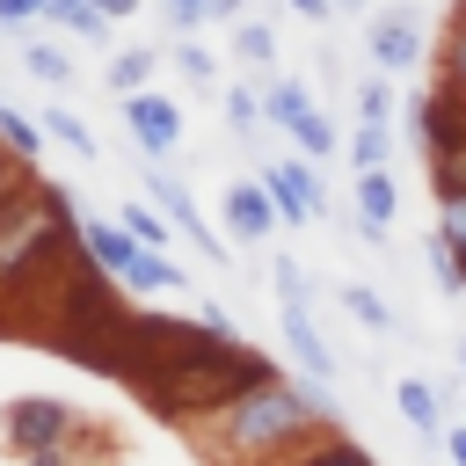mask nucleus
Here are the masks:
<instances>
[{"instance_id": "f257e3e1", "label": "nucleus", "mask_w": 466, "mask_h": 466, "mask_svg": "<svg viewBox=\"0 0 466 466\" xmlns=\"http://www.w3.org/2000/svg\"><path fill=\"white\" fill-rule=\"evenodd\" d=\"M342 422V400H335V379H313V386H291L277 364L262 379H248L226 408L204 415L197 444L218 459V466H284L299 444H313L320 430Z\"/></svg>"}, {"instance_id": "9b49d317", "label": "nucleus", "mask_w": 466, "mask_h": 466, "mask_svg": "<svg viewBox=\"0 0 466 466\" xmlns=\"http://www.w3.org/2000/svg\"><path fill=\"white\" fill-rule=\"evenodd\" d=\"M80 255H87L102 277H124V269H131V255H138V240L124 233V218L87 211V218H80Z\"/></svg>"}, {"instance_id": "bb28decb", "label": "nucleus", "mask_w": 466, "mask_h": 466, "mask_svg": "<svg viewBox=\"0 0 466 466\" xmlns=\"http://www.w3.org/2000/svg\"><path fill=\"white\" fill-rule=\"evenodd\" d=\"M393 109H400V102H393V73L371 66V73L357 80V124H393Z\"/></svg>"}, {"instance_id": "b1692460", "label": "nucleus", "mask_w": 466, "mask_h": 466, "mask_svg": "<svg viewBox=\"0 0 466 466\" xmlns=\"http://www.w3.org/2000/svg\"><path fill=\"white\" fill-rule=\"evenodd\" d=\"M422 269H430V277H437L451 299H466V255H459V248H451L437 226H430V240H422Z\"/></svg>"}, {"instance_id": "4c0bfd02", "label": "nucleus", "mask_w": 466, "mask_h": 466, "mask_svg": "<svg viewBox=\"0 0 466 466\" xmlns=\"http://www.w3.org/2000/svg\"><path fill=\"white\" fill-rule=\"evenodd\" d=\"M15 175H22V160H15V153H7V146H0V197H7V189H15Z\"/></svg>"}, {"instance_id": "4be33fe9", "label": "nucleus", "mask_w": 466, "mask_h": 466, "mask_svg": "<svg viewBox=\"0 0 466 466\" xmlns=\"http://www.w3.org/2000/svg\"><path fill=\"white\" fill-rule=\"evenodd\" d=\"M255 95H262V124H277V131H284V124H291V116L313 102V95H306V80H291V73H269V80H255Z\"/></svg>"}, {"instance_id": "393cba45", "label": "nucleus", "mask_w": 466, "mask_h": 466, "mask_svg": "<svg viewBox=\"0 0 466 466\" xmlns=\"http://www.w3.org/2000/svg\"><path fill=\"white\" fill-rule=\"evenodd\" d=\"M36 116H44L51 146H66V153H80V160H95V153H102V146H95V131H87V124H80L66 102H51V109H36Z\"/></svg>"}, {"instance_id": "f3484780", "label": "nucleus", "mask_w": 466, "mask_h": 466, "mask_svg": "<svg viewBox=\"0 0 466 466\" xmlns=\"http://www.w3.org/2000/svg\"><path fill=\"white\" fill-rule=\"evenodd\" d=\"M153 73H160V51L153 44H131V51H116L109 66H102V87L124 102V95H138V87H153Z\"/></svg>"}, {"instance_id": "58836bf2", "label": "nucleus", "mask_w": 466, "mask_h": 466, "mask_svg": "<svg viewBox=\"0 0 466 466\" xmlns=\"http://www.w3.org/2000/svg\"><path fill=\"white\" fill-rule=\"evenodd\" d=\"M451 22H459V29H466V0H451Z\"/></svg>"}, {"instance_id": "cd10ccee", "label": "nucleus", "mask_w": 466, "mask_h": 466, "mask_svg": "<svg viewBox=\"0 0 466 466\" xmlns=\"http://www.w3.org/2000/svg\"><path fill=\"white\" fill-rule=\"evenodd\" d=\"M437 87H444L451 102H466V29H459V22H444V66H437Z\"/></svg>"}, {"instance_id": "e433bc0d", "label": "nucleus", "mask_w": 466, "mask_h": 466, "mask_svg": "<svg viewBox=\"0 0 466 466\" xmlns=\"http://www.w3.org/2000/svg\"><path fill=\"white\" fill-rule=\"evenodd\" d=\"M109 22H131V15H146V0H95Z\"/></svg>"}, {"instance_id": "ddd939ff", "label": "nucleus", "mask_w": 466, "mask_h": 466, "mask_svg": "<svg viewBox=\"0 0 466 466\" xmlns=\"http://www.w3.org/2000/svg\"><path fill=\"white\" fill-rule=\"evenodd\" d=\"M116 284H124L131 299H182V291H189V277H182V262H167V248H138Z\"/></svg>"}, {"instance_id": "7c9ffc66", "label": "nucleus", "mask_w": 466, "mask_h": 466, "mask_svg": "<svg viewBox=\"0 0 466 466\" xmlns=\"http://www.w3.org/2000/svg\"><path fill=\"white\" fill-rule=\"evenodd\" d=\"M160 15H167L175 36H197L204 22H218V0H160Z\"/></svg>"}, {"instance_id": "6ab92c4d", "label": "nucleus", "mask_w": 466, "mask_h": 466, "mask_svg": "<svg viewBox=\"0 0 466 466\" xmlns=\"http://www.w3.org/2000/svg\"><path fill=\"white\" fill-rule=\"evenodd\" d=\"M116 218H124V233H131L138 248H167V240H175V218H167L146 189H138V197H124V204H116Z\"/></svg>"}, {"instance_id": "c756f323", "label": "nucleus", "mask_w": 466, "mask_h": 466, "mask_svg": "<svg viewBox=\"0 0 466 466\" xmlns=\"http://www.w3.org/2000/svg\"><path fill=\"white\" fill-rule=\"evenodd\" d=\"M430 204H437V233L466 255V189H430Z\"/></svg>"}, {"instance_id": "2eb2a0df", "label": "nucleus", "mask_w": 466, "mask_h": 466, "mask_svg": "<svg viewBox=\"0 0 466 466\" xmlns=\"http://www.w3.org/2000/svg\"><path fill=\"white\" fill-rule=\"evenodd\" d=\"M44 29H51V36H73V44H109L116 22H109L95 0H51V7H44Z\"/></svg>"}, {"instance_id": "c85d7f7f", "label": "nucleus", "mask_w": 466, "mask_h": 466, "mask_svg": "<svg viewBox=\"0 0 466 466\" xmlns=\"http://www.w3.org/2000/svg\"><path fill=\"white\" fill-rule=\"evenodd\" d=\"M175 73H182L189 87H211V80H218V58H211L197 36H175Z\"/></svg>"}, {"instance_id": "aec40b11", "label": "nucleus", "mask_w": 466, "mask_h": 466, "mask_svg": "<svg viewBox=\"0 0 466 466\" xmlns=\"http://www.w3.org/2000/svg\"><path fill=\"white\" fill-rule=\"evenodd\" d=\"M0 146H7L22 167H36V153L51 146V131H44V116H22V109L0 95Z\"/></svg>"}, {"instance_id": "0eeeda50", "label": "nucleus", "mask_w": 466, "mask_h": 466, "mask_svg": "<svg viewBox=\"0 0 466 466\" xmlns=\"http://www.w3.org/2000/svg\"><path fill=\"white\" fill-rule=\"evenodd\" d=\"M277 328H284L291 357H299L313 379H335V371H342L335 342H328V335H320V320H313V291H277Z\"/></svg>"}, {"instance_id": "6e6552de", "label": "nucleus", "mask_w": 466, "mask_h": 466, "mask_svg": "<svg viewBox=\"0 0 466 466\" xmlns=\"http://www.w3.org/2000/svg\"><path fill=\"white\" fill-rule=\"evenodd\" d=\"M218 218H226V233H233V240H255V248L284 233V211L269 204L262 175H240V182H226V197H218Z\"/></svg>"}, {"instance_id": "f704fd0d", "label": "nucleus", "mask_w": 466, "mask_h": 466, "mask_svg": "<svg viewBox=\"0 0 466 466\" xmlns=\"http://www.w3.org/2000/svg\"><path fill=\"white\" fill-rule=\"evenodd\" d=\"M284 7H291L299 22H328V15H335V0H284Z\"/></svg>"}, {"instance_id": "473e14b6", "label": "nucleus", "mask_w": 466, "mask_h": 466, "mask_svg": "<svg viewBox=\"0 0 466 466\" xmlns=\"http://www.w3.org/2000/svg\"><path fill=\"white\" fill-rule=\"evenodd\" d=\"M44 7H51V0H0V29L29 36V29H44Z\"/></svg>"}, {"instance_id": "a211bd4d", "label": "nucleus", "mask_w": 466, "mask_h": 466, "mask_svg": "<svg viewBox=\"0 0 466 466\" xmlns=\"http://www.w3.org/2000/svg\"><path fill=\"white\" fill-rule=\"evenodd\" d=\"M233 58H240L255 80H269V73H277V29L255 22V15H240V22H233Z\"/></svg>"}, {"instance_id": "7ed1b4c3", "label": "nucleus", "mask_w": 466, "mask_h": 466, "mask_svg": "<svg viewBox=\"0 0 466 466\" xmlns=\"http://www.w3.org/2000/svg\"><path fill=\"white\" fill-rule=\"evenodd\" d=\"M422 51H430V22H422L415 0H393V7H371L364 15V58L379 73H415Z\"/></svg>"}, {"instance_id": "4468645a", "label": "nucleus", "mask_w": 466, "mask_h": 466, "mask_svg": "<svg viewBox=\"0 0 466 466\" xmlns=\"http://www.w3.org/2000/svg\"><path fill=\"white\" fill-rule=\"evenodd\" d=\"M22 73H29L36 87H51V95H66L80 66H73V51H66L58 36H44V29H29V36H22Z\"/></svg>"}, {"instance_id": "5701e85b", "label": "nucleus", "mask_w": 466, "mask_h": 466, "mask_svg": "<svg viewBox=\"0 0 466 466\" xmlns=\"http://www.w3.org/2000/svg\"><path fill=\"white\" fill-rule=\"evenodd\" d=\"M342 313H350L357 328H371V335H400V313H393L371 284H342Z\"/></svg>"}, {"instance_id": "9d476101", "label": "nucleus", "mask_w": 466, "mask_h": 466, "mask_svg": "<svg viewBox=\"0 0 466 466\" xmlns=\"http://www.w3.org/2000/svg\"><path fill=\"white\" fill-rule=\"evenodd\" d=\"M357 240L364 248H386V226H393V211H400V182L386 175V167H357Z\"/></svg>"}, {"instance_id": "a19ab883", "label": "nucleus", "mask_w": 466, "mask_h": 466, "mask_svg": "<svg viewBox=\"0 0 466 466\" xmlns=\"http://www.w3.org/2000/svg\"><path fill=\"white\" fill-rule=\"evenodd\" d=\"M459 371H466V342H459Z\"/></svg>"}, {"instance_id": "39448f33", "label": "nucleus", "mask_w": 466, "mask_h": 466, "mask_svg": "<svg viewBox=\"0 0 466 466\" xmlns=\"http://www.w3.org/2000/svg\"><path fill=\"white\" fill-rule=\"evenodd\" d=\"M262 189H269V204L284 211V226H320V218H328L320 160H306V153H277V160H262Z\"/></svg>"}, {"instance_id": "72a5a7b5", "label": "nucleus", "mask_w": 466, "mask_h": 466, "mask_svg": "<svg viewBox=\"0 0 466 466\" xmlns=\"http://www.w3.org/2000/svg\"><path fill=\"white\" fill-rule=\"evenodd\" d=\"M73 444H80V437H73ZM73 444H58V451H36V459H29V466H95V459H80V451H73Z\"/></svg>"}, {"instance_id": "1a4fd4ad", "label": "nucleus", "mask_w": 466, "mask_h": 466, "mask_svg": "<svg viewBox=\"0 0 466 466\" xmlns=\"http://www.w3.org/2000/svg\"><path fill=\"white\" fill-rule=\"evenodd\" d=\"M146 197H153V204H160V211L175 218V233H182V240H197V248H204V262H218V269L233 262V248L204 233V211H197V197H189V189H182V182H175V175H167L160 160L146 167Z\"/></svg>"}, {"instance_id": "2f4dec72", "label": "nucleus", "mask_w": 466, "mask_h": 466, "mask_svg": "<svg viewBox=\"0 0 466 466\" xmlns=\"http://www.w3.org/2000/svg\"><path fill=\"white\" fill-rule=\"evenodd\" d=\"M226 124H233V138H255V124H262V95H255V87H226Z\"/></svg>"}, {"instance_id": "a878e982", "label": "nucleus", "mask_w": 466, "mask_h": 466, "mask_svg": "<svg viewBox=\"0 0 466 466\" xmlns=\"http://www.w3.org/2000/svg\"><path fill=\"white\" fill-rule=\"evenodd\" d=\"M342 153H350V167H386L393 124H350V131H342Z\"/></svg>"}, {"instance_id": "f03ea898", "label": "nucleus", "mask_w": 466, "mask_h": 466, "mask_svg": "<svg viewBox=\"0 0 466 466\" xmlns=\"http://www.w3.org/2000/svg\"><path fill=\"white\" fill-rule=\"evenodd\" d=\"M73 262H80L73 204L36 167H22L15 189L0 197V299H22L29 284H44L51 269H73Z\"/></svg>"}, {"instance_id": "dca6fc26", "label": "nucleus", "mask_w": 466, "mask_h": 466, "mask_svg": "<svg viewBox=\"0 0 466 466\" xmlns=\"http://www.w3.org/2000/svg\"><path fill=\"white\" fill-rule=\"evenodd\" d=\"M284 138H291V153H306V160H335V153H342V131L328 124L320 102H306V109L284 124Z\"/></svg>"}, {"instance_id": "f8f14e48", "label": "nucleus", "mask_w": 466, "mask_h": 466, "mask_svg": "<svg viewBox=\"0 0 466 466\" xmlns=\"http://www.w3.org/2000/svg\"><path fill=\"white\" fill-rule=\"evenodd\" d=\"M393 408H400V422H408L422 444L444 451V386H430V379H393Z\"/></svg>"}, {"instance_id": "c9c22d12", "label": "nucleus", "mask_w": 466, "mask_h": 466, "mask_svg": "<svg viewBox=\"0 0 466 466\" xmlns=\"http://www.w3.org/2000/svg\"><path fill=\"white\" fill-rule=\"evenodd\" d=\"M444 459L466 466V422H444Z\"/></svg>"}, {"instance_id": "ea45409f", "label": "nucleus", "mask_w": 466, "mask_h": 466, "mask_svg": "<svg viewBox=\"0 0 466 466\" xmlns=\"http://www.w3.org/2000/svg\"><path fill=\"white\" fill-rule=\"evenodd\" d=\"M335 7H371V0H335Z\"/></svg>"}, {"instance_id": "423d86ee", "label": "nucleus", "mask_w": 466, "mask_h": 466, "mask_svg": "<svg viewBox=\"0 0 466 466\" xmlns=\"http://www.w3.org/2000/svg\"><path fill=\"white\" fill-rule=\"evenodd\" d=\"M124 131L146 160H167L182 146V102L160 95V87H138V95H124Z\"/></svg>"}, {"instance_id": "412c9836", "label": "nucleus", "mask_w": 466, "mask_h": 466, "mask_svg": "<svg viewBox=\"0 0 466 466\" xmlns=\"http://www.w3.org/2000/svg\"><path fill=\"white\" fill-rule=\"evenodd\" d=\"M284 466H379V459H371L357 437H342V430H320V437H313V444H299Z\"/></svg>"}, {"instance_id": "20e7f679", "label": "nucleus", "mask_w": 466, "mask_h": 466, "mask_svg": "<svg viewBox=\"0 0 466 466\" xmlns=\"http://www.w3.org/2000/svg\"><path fill=\"white\" fill-rule=\"evenodd\" d=\"M0 437H7V451L36 459V451L73 444V437H80V415H73L58 393H15V400H7V415H0Z\"/></svg>"}]
</instances>
